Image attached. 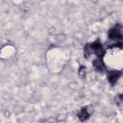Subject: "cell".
<instances>
[{
  "label": "cell",
  "instance_id": "cell-6",
  "mask_svg": "<svg viewBox=\"0 0 123 123\" xmlns=\"http://www.w3.org/2000/svg\"><path fill=\"white\" fill-rule=\"evenodd\" d=\"M115 101L117 103V104H118L119 106L120 105L122 104V102H123V97H122V94L119 95L118 96L115 97Z\"/></svg>",
  "mask_w": 123,
  "mask_h": 123
},
{
  "label": "cell",
  "instance_id": "cell-3",
  "mask_svg": "<svg viewBox=\"0 0 123 123\" xmlns=\"http://www.w3.org/2000/svg\"><path fill=\"white\" fill-rule=\"evenodd\" d=\"M122 73L119 71H111L108 72L107 78L109 83L112 85H114L120 76L122 75Z\"/></svg>",
  "mask_w": 123,
  "mask_h": 123
},
{
  "label": "cell",
  "instance_id": "cell-1",
  "mask_svg": "<svg viewBox=\"0 0 123 123\" xmlns=\"http://www.w3.org/2000/svg\"><path fill=\"white\" fill-rule=\"evenodd\" d=\"M92 54H95L98 58H102L105 54L102 46L99 40H96L91 44H87L84 49L85 57L88 58Z\"/></svg>",
  "mask_w": 123,
  "mask_h": 123
},
{
  "label": "cell",
  "instance_id": "cell-2",
  "mask_svg": "<svg viewBox=\"0 0 123 123\" xmlns=\"http://www.w3.org/2000/svg\"><path fill=\"white\" fill-rule=\"evenodd\" d=\"M108 37L111 40H119L122 41L123 27L120 24H117L111 28L108 32Z\"/></svg>",
  "mask_w": 123,
  "mask_h": 123
},
{
  "label": "cell",
  "instance_id": "cell-5",
  "mask_svg": "<svg viewBox=\"0 0 123 123\" xmlns=\"http://www.w3.org/2000/svg\"><path fill=\"white\" fill-rule=\"evenodd\" d=\"M93 65L97 71L101 72L105 69V65L102 58H98L94 61Z\"/></svg>",
  "mask_w": 123,
  "mask_h": 123
},
{
  "label": "cell",
  "instance_id": "cell-4",
  "mask_svg": "<svg viewBox=\"0 0 123 123\" xmlns=\"http://www.w3.org/2000/svg\"><path fill=\"white\" fill-rule=\"evenodd\" d=\"M90 115V114L88 111L87 107H85L82 108L78 112L77 116L80 121H84L89 118Z\"/></svg>",
  "mask_w": 123,
  "mask_h": 123
}]
</instances>
